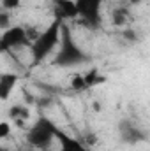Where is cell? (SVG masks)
Returning a JSON list of instances; mask_svg holds the SVG:
<instances>
[{"instance_id":"cell-1","label":"cell","mask_w":150,"mask_h":151,"mask_svg":"<svg viewBox=\"0 0 150 151\" xmlns=\"http://www.w3.org/2000/svg\"><path fill=\"white\" fill-rule=\"evenodd\" d=\"M90 62V55L85 53L79 44L74 40L71 30L67 25H64L62 28V39L58 44V49L53 56V65L58 69H71V67H79Z\"/></svg>"},{"instance_id":"cell-2","label":"cell","mask_w":150,"mask_h":151,"mask_svg":"<svg viewBox=\"0 0 150 151\" xmlns=\"http://www.w3.org/2000/svg\"><path fill=\"white\" fill-rule=\"evenodd\" d=\"M64 21L60 19H55L41 32L32 46H30V53H32V62L34 63H42L48 60V56H51L57 49H58V44H60V39H62V28H64Z\"/></svg>"},{"instance_id":"cell-3","label":"cell","mask_w":150,"mask_h":151,"mask_svg":"<svg viewBox=\"0 0 150 151\" xmlns=\"http://www.w3.org/2000/svg\"><path fill=\"white\" fill-rule=\"evenodd\" d=\"M57 130H58V127L50 118L41 114L27 128L25 139H27L28 146H32L34 150H48L57 141Z\"/></svg>"},{"instance_id":"cell-4","label":"cell","mask_w":150,"mask_h":151,"mask_svg":"<svg viewBox=\"0 0 150 151\" xmlns=\"http://www.w3.org/2000/svg\"><path fill=\"white\" fill-rule=\"evenodd\" d=\"M25 46H32V40L28 37V32L25 27H20V25H12L11 28L4 30L2 32V37H0V49L4 53H9L12 49H20V47H25Z\"/></svg>"},{"instance_id":"cell-5","label":"cell","mask_w":150,"mask_h":151,"mask_svg":"<svg viewBox=\"0 0 150 151\" xmlns=\"http://www.w3.org/2000/svg\"><path fill=\"white\" fill-rule=\"evenodd\" d=\"M78 14L83 19V25L95 28L101 23V7L103 0H76Z\"/></svg>"},{"instance_id":"cell-6","label":"cell","mask_w":150,"mask_h":151,"mask_svg":"<svg viewBox=\"0 0 150 151\" xmlns=\"http://www.w3.org/2000/svg\"><path fill=\"white\" fill-rule=\"evenodd\" d=\"M118 137H120V141L124 144H129V146H134L138 142H145L149 139L147 132L143 128H140L129 118L120 119V123H118Z\"/></svg>"},{"instance_id":"cell-7","label":"cell","mask_w":150,"mask_h":151,"mask_svg":"<svg viewBox=\"0 0 150 151\" xmlns=\"http://www.w3.org/2000/svg\"><path fill=\"white\" fill-rule=\"evenodd\" d=\"M57 142H58V151H92L81 139L73 137L62 128L57 130Z\"/></svg>"},{"instance_id":"cell-8","label":"cell","mask_w":150,"mask_h":151,"mask_svg":"<svg viewBox=\"0 0 150 151\" xmlns=\"http://www.w3.org/2000/svg\"><path fill=\"white\" fill-rule=\"evenodd\" d=\"M53 14H55V19H60L64 23L67 19L79 18L76 0H53Z\"/></svg>"},{"instance_id":"cell-9","label":"cell","mask_w":150,"mask_h":151,"mask_svg":"<svg viewBox=\"0 0 150 151\" xmlns=\"http://www.w3.org/2000/svg\"><path fill=\"white\" fill-rule=\"evenodd\" d=\"M18 81H20V76L14 74V72H4L0 76V100L2 102H5L11 97Z\"/></svg>"},{"instance_id":"cell-10","label":"cell","mask_w":150,"mask_h":151,"mask_svg":"<svg viewBox=\"0 0 150 151\" xmlns=\"http://www.w3.org/2000/svg\"><path fill=\"white\" fill-rule=\"evenodd\" d=\"M131 19V11H129V5H118L115 7L110 14V21H111L113 27H118V28H125L127 23Z\"/></svg>"},{"instance_id":"cell-11","label":"cell","mask_w":150,"mask_h":151,"mask_svg":"<svg viewBox=\"0 0 150 151\" xmlns=\"http://www.w3.org/2000/svg\"><path fill=\"white\" fill-rule=\"evenodd\" d=\"M9 118L12 119V121H27L28 118H30V109L27 107V106H23V104H14V106H11L9 107Z\"/></svg>"},{"instance_id":"cell-12","label":"cell","mask_w":150,"mask_h":151,"mask_svg":"<svg viewBox=\"0 0 150 151\" xmlns=\"http://www.w3.org/2000/svg\"><path fill=\"white\" fill-rule=\"evenodd\" d=\"M85 83H87V88H94V86H97L99 83H103L106 77L104 76H101L99 72V69H95V67H92V69H88L87 72H85Z\"/></svg>"},{"instance_id":"cell-13","label":"cell","mask_w":150,"mask_h":151,"mask_svg":"<svg viewBox=\"0 0 150 151\" xmlns=\"http://www.w3.org/2000/svg\"><path fill=\"white\" fill-rule=\"evenodd\" d=\"M71 90L74 91H83V90H88L87 88V83H85V76L83 74H74L71 77Z\"/></svg>"},{"instance_id":"cell-14","label":"cell","mask_w":150,"mask_h":151,"mask_svg":"<svg viewBox=\"0 0 150 151\" xmlns=\"http://www.w3.org/2000/svg\"><path fill=\"white\" fill-rule=\"evenodd\" d=\"M122 39L127 42V44H136L138 40H140V35L136 34V30H133V28H124L122 30Z\"/></svg>"},{"instance_id":"cell-15","label":"cell","mask_w":150,"mask_h":151,"mask_svg":"<svg viewBox=\"0 0 150 151\" xmlns=\"http://www.w3.org/2000/svg\"><path fill=\"white\" fill-rule=\"evenodd\" d=\"M11 16H12V12L0 9V28H2V32L12 27V25H11Z\"/></svg>"},{"instance_id":"cell-16","label":"cell","mask_w":150,"mask_h":151,"mask_svg":"<svg viewBox=\"0 0 150 151\" xmlns=\"http://www.w3.org/2000/svg\"><path fill=\"white\" fill-rule=\"evenodd\" d=\"M0 5L4 11H9V12H14L21 7V0H0Z\"/></svg>"},{"instance_id":"cell-17","label":"cell","mask_w":150,"mask_h":151,"mask_svg":"<svg viewBox=\"0 0 150 151\" xmlns=\"http://www.w3.org/2000/svg\"><path fill=\"white\" fill-rule=\"evenodd\" d=\"M11 135V123L9 121H0V139L4 141V139H7Z\"/></svg>"},{"instance_id":"cell-18","label":"cell","mask_w":150,"mask_h":151,"mask_svg":"<svg viewBox=\"0 0 150 151\" xmlns=\"http://www.w3.org/2000/svg\"><path fill=\"white\" fill-rule=\"evenodd\" d=\"M143 0H127L125 2V5H129V7H134V5H140Z\"/></svg>"},{"instance_id":"cell-19","label":"cell","mask_w":150,"mask_h":151,"mask_svg":"<svg viewBox=\"0 0 150 151\" xmlns=\"http://www.w3.org/2000/svg\"><path fill=\"white\" fill-rule=\"evenodd\" d=\"M94 109H95V111H101V106H99V102H94Z\"/></svg>"},{"instance_id":"cell-20","label":"cell","mask_w":150,"mask_h":151,"mask_svg":"<svg viewBox=\"0 0 150 151\" xmlns=\"http://www.w3.org/2000/svg\"><path fill=\"white\" fill-rule=\"evenodd\" d=\"M0 151H11V150H7L5 146H0Z\"/></svg>"},{"instance_id":"cell-21","label":"cell","mask_w":150,"mask_h":151,"mask_svg":"<svg viewBox=\"0 0 150 151\" xmlns=\"http://www.w3.org/2000/svg\"><path fill=\"white\" fill-rule=\"evenodd\" d=\"M120 2H122V4H125V2H127V0H120Z\"/></svg>"},{"instance_id":"cell-22","label":"cell","mask_w":150,"mask_h":151,"mask_svg":"<svg viewBox=\"0 0 150 151\" xmlns=\"http://www.w3.org/2000/svg\"><path fill=\"white\" fill-rule=\"evenodd\" d=\"M36 151H48V150H36Z\"/></svg>"},{"instance_id":"cell-23","label":"cell","mask_w":150,"mask_h":151,"mask_svg":"<svg viewBox=\"0 0 150 151\" xmlns=\"http://www.w3.org/2000/svg\"><path fill=\"white\" fill-rule=\"evenodd\" d=\"M149 4H150V0H149Z\"/></svg>"}]
</instances>
